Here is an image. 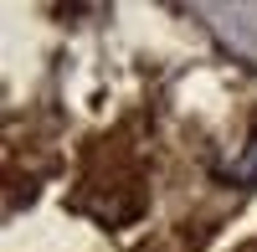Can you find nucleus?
Segmentation results:
<instances>
[{"instance_id": "f257e3e1", "label": "nucleus", "mask_w": 257, "mask_h": 252, "mask_svg": "<svg viewBox=\"0 0 257 252\" xmlns=\"http://www.w3.org/2000/svg\"><path fill=\"white\" fill-rule=\"evenodd\" d=\"M226 180H237V185H257V134L247 139V150H242V160H231L226 170H221Z\"/></svg>"}]
</instances>
